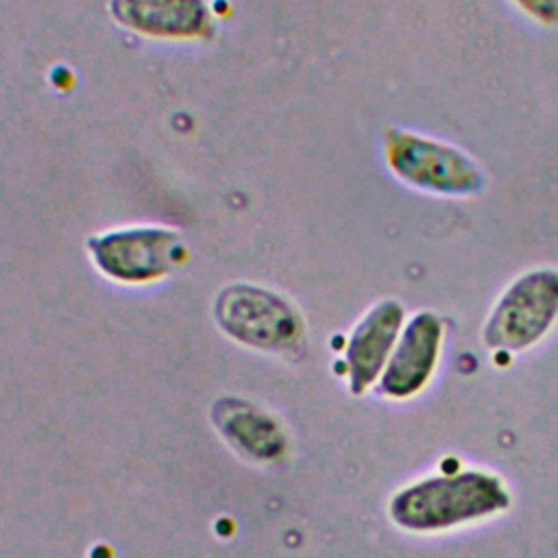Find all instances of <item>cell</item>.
Masks as SVG:
<instances>
[{
    "label": "cell",
    "mask_w": 558,
    "mask_h": 558,
    "mask_svg": "<svg viewBox=\"0 0 558 558\" xmlns=\"http://www.w3.org/2000/svg\"><path fill=\"white\" fill-rule=\"evenodd\" d=\"M384 161L401 183L418 192L464 198L486 187V172L473 155L410 129L386 131Z\"/></svg>",
    "instance_id": "cell-2"
},
{
    "label": "cell",
    "mask_w": 558,
    "mask_h": 558,
    "mask_svg": "<svg viewBox=\"0 0 558 558\" xmlns=\"http://www.w3.org/2000/svg\"><path fill=\"white\" fill-rule=\"evenodd\" d=\"M525 15L541 24H558V0H512Z\"/></svg>",
    "instance_id": "cell-10"
},
{
    "label": "cell",
    "mask_w": 558,
    "mask_h": 558,
    "mask_svg": "<svg viewBox=\"0 0 558 558\" xmlns=\"http://www.w3.org/2000/svg\"><path fill=\"white\" fill-rule=\"evenodd\" d=\"M214 312L227 336L262 351H286L303 333V320L288 299L251 283L222 288Z\"/></svg>",
    "instance_id": "cell-5"
},
{
    "label": "cell",
    "mask_w": 558,
    "mask_h": 558,
    "mask_svg": "<svg viewBox=\"0 0 558 558\" xmlns=\"http://www.w3.org/2000/svg\"><path fill=\"white\" fill-rule=\"evenodd\" d=\"M111 17L144 37L196 39L214 28L207 0H109Z\"/></svg>",
    "instance_id": "cell-8"
},
{
    "label": "cell",
    "mask_w": 558,
    "mask_h": 558,
    "mask_svg": "<svg viewBox=\"0 0 558 558\" xmlns=\"http://www.w3.org/2000/svg\"><path fill=\"white\" fill-rule=\"evenodd\" d=\"M558 320V268L519 275L495 301L482 340L490 351L519 353L547 336Z\"/></svg>",
    "instance_id": "cell-3"
},
{
    "label": "cell",
    "mask_w": 558,
    "mask_h": 558,
    "mask_svg": "<svg viewBox=\"0 0 558 558\" xmlns=\"http://www.w3.org/2000/svg\"><path fill=\"white\" fill-rule=\"evenodd\" d=\"M440 347V318L429 310L416 312L401 329V336L379 377L381 392L392 399H408L421 392L436 371Z\"/></svg>",
    "instance_id": "cell-6"
},
{
    "label": "cell",
    "mask_w": 558,
    "mask_h": 558,
    "mask_svg": "<svg viewBox=\"0 0 558 558\" xmlns=\"http://www.w3.org/2000/svg\"><path fill=\"white\" fill-rule=\"evenodd\" d=\"M510 508L506 484L486 471H460L414 482L388 504L395 525L410 532H442L495 517Z\"/></svg>",
    "instance_id": "cell-1"
},
{
    "label": "cell",
    "mask_w": 558,
    "mask_h": 558,
    "mask_svg": "<svg viewBox=\"0 0 558 558\" xmlns=\"http://www.w3.org/2000/svg\"><path fill=\"white\" fill-rule=\"evenodd\" d=\"M87 253L94 266L120 283L157 281L185 257L181 235L170 227L135 225L92 235Z\"/></svg>",
    "instance_id": "cell-4"
},
{
    "label": "cell",
    "mask_w": 558,
    "mask_h": 558,
    "mask_svg": "<svg viewBox=\"0 0 558 558\" xmlns=\"http://www.w3.org/2000/svg\"><path fill=\"white\" fill-rule=\"evenodd\" d=\"M214 423L233 447L253 458L272 460L286 447L277 421L242 399H220L214 405Z\"/></svg>",
    "instance_id": "cell-9"
},
{
    "label": "cell",
    "mask_w": 558,
    "mask_h": 558,
    "mask_svg": "<svg viewBox=\"0 0 558 558\" xmlns=\"http://www.w3.org/2000/svg\"><path fill=\"white\" fill-rule=\"evenodd\" d=\"M405 310L397 299H384L375 303L353 327L344 362L349 373V388L362 395L381 377L388 357L401 336Z\"/></svg>",
    "instance_id": "cell-7"
}]
</instances>
